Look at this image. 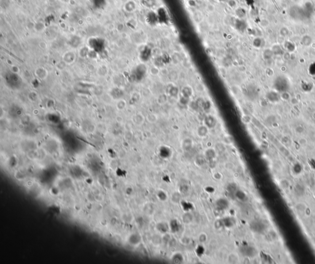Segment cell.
<instances>
[{"label": "cell", "mask_w": 315, "mask_h": 264, "mask_svg": "<svg viewBox=\"0 0 315 264\" xmlns=\"http://www.w3.org/2000/svg\"><path fill=\"white\" fill-rule=\"evenodd\" d=\"M170 260L173 264H182L185 261V257L182 253L176 252L171 256Z\"/></svg>", "instance_id": "obj_8"}, {"label": "cell", "mask_w": 315, "mask_h": 264, "mask_svg": "<svg viewBox=\"0 0 315 264\" xmlns=\"http://www.w3.org/2000/svg\"><path fill=\"white\" fill-rule=\"evenodd\" d=\"M204 251H205V250L203 248V246L201 245V244L200 245H198L196 249V253L200 257H201L204 254Z\"/></svg>", "instance_id": "obj_21"}, {"label": "cell", "mask_w": 315, "mask_h": 264, "mask_svg": "<svg viewBox=\"0 0 315 264\" xmlns=\"http://www.w3.org/2000/svg\"><path fill=\"white\" fill-rule=\"evenodd\" d=\"M142 236L138 233H133L129 236V243L132 246H139L142 242Z\"/></svg>", "instance_id": "obj_2"}, {"label": "cell", "mask_w": 315, "mask_h": 264, "mask_svg": "<svg viewBox=\"0 0 315 264\" xmlns=\"http://www.w3.org/2000/svg\"><path fill=\"white\" fill-rule=\"evenodd\" d=\"M216 119L212 115H209L204 119V125L206 126L209 129L214 128L216 125Z\"/></svg>", "instance_id": "obj_10"}, {"label": "cell", "mask_w": 315, "mask_h": 264, "mask_svg": "<svg viewBox=\"0 0 315 264\" xmlns=\"http://www.w3.org/2000/svg\"><path fill=\"white\" fill-rule=\"evenodd\" d=\"M233 195H234V196L235 197V198L238 201H239L241 203H246L249 200V198H248L247 194L244 191L240 190V189H238L234 193Z\"/></svg>", "instance_id": "obj_5"}, {"label": "cell", "mask_w": 315, "mask_h": 264, "mask_svg": "<svg viewBox=\"0 0 315 264\" xmlns=\"http://www.w3.org/2000/svg\"><path fill=\"white\" fill-rule=\"evenodd\" d=\"M224 227H227V228H231L235 225V220L233 218L231 217H225L224 219H222Z\"/></svg>", "instance_id": "obj_17"}, {"label": "cell", "mask_w": 315, "mask_h": 264, "mask_svg": "<svg viewBox=\"0 0 315 264\" xmlns=\"http://www.w3.org/2000/svg\"><path fill=\"white\" fill-rule=\"evenodd\" d=\"M213 177H214V179L217 180H221L222 179L223 176L220 173H215L214 174V175H213Z\"/></svg>", "instance_id": "obj_25"}, {"label": "cell", "mask_w": 315, "mask_h": 264, "mask_svg": "<svg viewBox=\"0 0 315 264\" xmlns=\"http://www.w3.org/2000/svg\"><path fill=\"white\" fill-rule=\"evenodd\" d=\"M157 196L158 199L161 202H165L169 198L168 193H166V191H165L163 190H159L157 192Z\"/></svg>", "instance_id": "obj_16"}, {"label": "cell", "mask_w": 315, "mask_h": 264, "mask_svg": "<svg viewBox=\"0 0 315 264\" xmlns=\"http://www.w3.org/2000/svg\"><path fill=\"white\" fill-rule=\"evenodd\" d=\"M217 154L218 153H217L214 148H209L206 149L204 152L205 158H206V160L209 161L214 160L217 156Z\"/></svg>", "instance_id": "obj_4"}, {"label": "cell", "mask_w": 315, "mask_h": 264, "mask_svg": "<svg viewBox=\"0 0 315 264\" xmlns=\"http://www.w3.org/2000/svg\"><path fill=\"white\" fill-rule=\"evenodd\" d=\"M155 228L157 231L158 233L160 234L161 235H164L167 233L170 232H169V223L164 222V221H161L158 222L156 224Z\"/></svg>", "instance_id": "obj_1"}, {"label": "cell", "mask_w": 315, "mask_h": 264, "mask_svg": "<svg viewBox=\"0 0 315 264\" xmlns=\"http://www.w3.org/2000/svg\"><path fill=\"white\" fill-rule=\"evenodd\" d=\"M227 261L229 264H238L240 262V257L236 253L231 252L227 256Z\"/></svg>", "instance_id": "obj_14"}, {"label": "cell", "mask_w": 315, "mask_h": 264, "mask_svg": "<svg viewBox=\"0 0 315 264\" xmlns=\"http://www.w3.org/2000/svg\"><path fill=\"white\" fill-rule=\"evenodd\" d=\"M193 220H194V216L193 214L190 211L185 212L182 216V222L186 225L191 223Z\"/></svg>", "instance_id": "obj_11"}, {"label": "cell", "mask_w": 315, "mask_h": 264, "mask_svg": "<svg viewBox=\"0 0 315 264\" xmlns=\"http://www.w3.org/2000/svg\"><path fill=\"white\" fill-rule=\"evenodd\" d=\"M214 227H215V228L217 229V230H220V229L222 228L223 227H224L222 219L216 220L215 222H214Z\"/></svg>", "instance_id": "obj_22"}, {"label": "cell", "mask_w": 315, "mask_h": 264, "mask_svg": "<svg viewBox=\"0 0 315 264\" xmlns=\"http://www.w3.org/2000/svg\"><path fill=\"white\" fill-rule=\"evenodd\" d=\"M160 234H154L152 236L151 243L154 246L158 247L163 243V237Z\"/></svg>", "instance_id": "obj_12"}, {"label": "cell", "mask_w": 315, "mask_h": 264, "mask_svg": "<svg viewBox=\"0 0 315 264\" xmlns=\"http://www.w3.org/2000/svg\"><path fill=\"white\" fill-rule=\"evenodd\" d=\"M182 195L180 191H175L172 193L171 196V201L174 204H179L181 202Z\"/></svg>", "instance_id": "obj_15"}, {"label": "cell", "mask_w": 315, "mask_h": 264, "mask_svg": "<svg viewBox=\"0 0 315 264\" xmlns=\"http://www.w3.org/2000/svg\"><path fill=\"white\" fill-rule=\"evenodd\" d=\"M180 242H181V243H182L184 245H188L190 244L191 239L190 238H188V236H184L182 238H181Z\"/></svg>", "instance_id": "obj_24"}, {"label": "cell", "mask_w": 315, "mask_h": 264, "mask_svg": "<svg viewBox=\"0 0 315 264\" xmlns=\"http://www.w3.org/2000/svg\"><path fill=\"white\" fill-rule=\"evenodd\" d=\"M236 188H237L236 185L234 183H231V184H229V185L227 187V190L234 194V193L238 190V189H236Z\"/></svg>", "instance_id": "obj_23"}, {"label": "cell", "mask_w": 315, "mask_h": 264, "mask_svg": "<svg viewBox=\"0 0 315 264\" xmlns=\"http://www.w3.org/2000/svg\"><path fill=\"white\" fill-rule=\"evenodd\" d=\"M193 140L190 137L185 138L181 143V147L184 151H190L193 148Z\"/></svg>", "instance_id": "obj_9"}, {"label": "cell", "mask_w": 315, "mask_h": 264, "mask_svg": "<svg viewBox=\"0 0 315 264\" xmlns=\"http://www.w3.org/2000/svg\"><path fill=\"white\" fill-rule=\"evenodd\" d=\"M169 232L172 234H177L180 230V223L177 219H172L169 222Z\"/></svg>", "instance_id": "obj_7"}, {"label": "cell", "mask_w": 315, "mask_h": 264, "mask_svg": "<svg viewBox=\"0 0 315 264\" xmlns=\"http://www.w3.org/2000/svg\"><path fill=\"white\" fill-rule=\"evenodd\" d=\"M216 206L219 210H226L229 207V201L225 198H218L216 201Z\"/></svg>", "instance_id": "obj_3"}, {"label": "cell", "mask_w": 315, "mask_h": 264, "mask_svg": "<svg viewBox=\"0 0 315 264\" xmlns=\"http://www.w3.org/2000/svg\"><path fill=\"white\" fill-rule=\"evenodd\" d=\"M209 129L206 126H205L204 124L201 125L197 129V135L201 138L206 137L209 133Z\"/></svg>", "instance_id": "obj_13"}, {"label": "cell", "mask_w": 315, "mask_h": 264, "mask_svg": "<svg viewBox=\"0 0 315 264\" xmlns=\"http://www.w3.org/2000/svg\"><path fill=\"white\" fill-rule=\"evenodd\" d=\"M206 161V158H205L204 155H199L196 158V159L195 160V163L197 166L202 167V166H204L205 164Z\"/></svg>", "instance_id": "obj_18"}, {"label": "cell", "mask_w": 315, "mask_h": 264, "mask_svg": "<svg viewBox=\"0 0 315 264\" xmlns=\"http://www.w3.org/2000/svg\"><path fill=\"white\" fill-rule=\"evenodd\" d=\"M207 235L206 234L202 232L198 236V241L200 244H204L207 241Z\"/></svg>", "instance_id": "obj_20"}, {"label": "cell", "mask_w": 315, "mask_h": 264, "mask_svg": "<svg viewBox=\"0 0 315 264\" xmlns=\"http://www.w3.org/2000/svg\"><path fill=\"white\" fill-rule=\"evenodd\" d=\"M281 83H280L279 78L275 81L274 88L278 91H286L288 88V84H287L286 80L285 78H281Z\"/></svg>", "instance_id": "obj_6"}, {"label": "cell", "mask_w": 315, "mask_h": 264, "mask_svg": "<svg viewBox=\"0 0 315 264\" xmlns=\"http://www.w3.org/2000/svg\"><path fill=\"white\" fill-rule=\"evenodd\" d=\"M214 148L218 154H222L226 150L225 145L222 143H217L215 146Z\"/></svg>", "instance_id": "obj_19"}]
</instances>
